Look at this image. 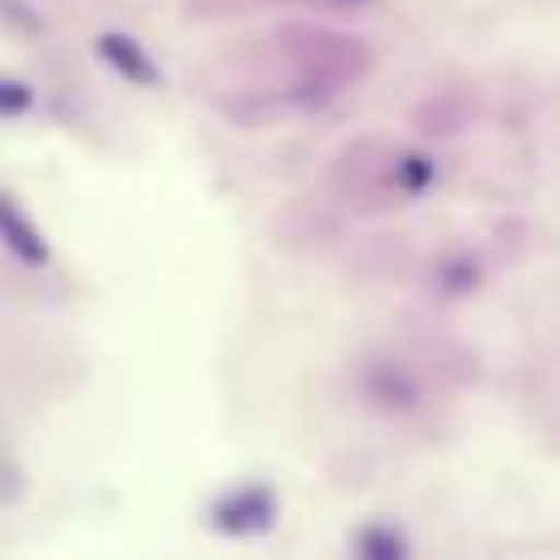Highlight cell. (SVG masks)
I'll use <instances>...</instances> for the list:
<instances>
[{
	"label": "cell",
	"mask_w": 560,
	"mask_h": 560,
	"mask_svg": "<svg viewBox=\"0 0 560 560\" xmlns=\"http://www.w3.org/2000/svg\"><path fill=\"white\" fill-rule=\"evenodd\" d=\"M398 187H404V192H423L428 183H433L438 177V167H433V158H423V153H404L398 158Z\"/></svg>",
	"instance_id": "5b68a950"
},
{
	"label": "cell",
	"mask_w": 560,
	"mask_h": 560,
	"mask_svg": "<svg viewBox=\"0 0 560 560\" xmlns=\"http://www.w3.org/2000/svg\"><path fill=\"white\" fill-rule=\"evenodd\" d=\"M30 104H35V89L20 79H0V118H20Z\"/></svg>",
	"instance_id": "8992f818"
},
{
	"label": "cell",
	"mask_w": 560,
	"mask_h": 560,
	"mask_svg": "<svg viewBox=\"0 0 560 560\" xmlns=\"http://www.w3.org/2000/svg\"><path fill=\"white\" fill-rule=\"evenodd\" d=\"M349 551H354L359 560H404L408 536L394 532V526H369V532H359L354 541H349Z\"/></svg>",
	"instance_id": "277c9868"
},
{
	"label": "cell",
	"mask_w": 560,
	"mask_h": 560,
	"mask_svg": "<svg viewBox=\"0 0 560 560\" xmlns=\"http://www.w3.org/2000/svg\"><path fill=\"white\" fill-rule=\"evenodd\" d=\"M0 242H5L10 256H20L25 266H49V242L39 236V226L30 222L10 197H0Z\"/></svg>",
	"instance_id": "3957f363"
},
{
	"label": "cell",
	"mask_w": 560,
	"mask_h": 560,
	"mask_svg": "<svg viewBox=\"0 0 560 560\" xmlns=\"http://www.w3.org/2000/svg\"><path fill=\"white\" fill-rule=\"evenodd\" d=\"M98 59L104 65H114L118 74L128 79V84H143V89H153V84H163V69L153 65V55H148L143 45H138L133 35H118V30H108V35H98Z\"/></svg>",
	"instance_id": "7a4b0ae2"
},
{
	"label": "cell",
	"mask_w": 560,
	"mask_h": 560,
	"mask_svg": "<svg viewBox=\"0 0 560 560\" xmlns=\"http://www.w3.org/2000/svg\"><path fill=\"white\" fill-rule=\"evenodd\" d=\"M0 25H10V30H25V35H35V30H39V15L25 5V0H0Z\"/></svg>",
	"instance_id": "52a82bcc"
},
{
	"label": "cell",
	"mask_w": 560,
	"mask_h": 560,
	"mask_svg": "<svg viewBox=\"0 0 560 560\" xmlns=\"http://www.w3.org/2000/svg\"><path fill=\"white\" fill-rule=\"evenodd\" d=\"M212 526L222 536H261L276 526V492L261 482H242L226 497H217L212 506Z\"/></svg>",
	"instance_id": "6da1fadb"
}]
</instances>
